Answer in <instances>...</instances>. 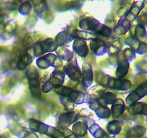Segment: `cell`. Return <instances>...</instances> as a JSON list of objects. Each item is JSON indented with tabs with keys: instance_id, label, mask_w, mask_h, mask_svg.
<instances>
[{
	"instance_id": "8fae6325",
	"label": "cell",
	"mask_w": 147,
	"mask_h": 138,
	"mask_svg": "<svg viewBox=\"0 0 147 138\" xmlns=\"http://www.w3.org/2000/svg\"><path fill=\"white\" fill-rule=\"evenodd\" d=\"M93 80V69L91 65L88 63H84L82 66V86L84 91H87L88 89L91 86Z\"/></svg>"
},
{
	"instance_id": "4fadbf2b",
	"label": "cell",
	"mask_w": 147,
	"mask_h": 138,
	"mask_svg": "<svg viewBox=\"0 0 147 138\" xmlns=\"http://www.w3.org/2000/svg\"><path fill=\"white\" fill-rule=\"evenodd\" d=\"M34 54L32 47H29L26 50L25 53L23 54V55L19 59L17 64V68L19 70H25L28 66L32 64L33 60H34Z\"/></svg>"
},
{
	"instance_id": "1f68e13d",
	"label": "cell",
	"mask_w": 147,
	"mask_h": 138,
	"mask_svg": "<svg viewBox=\"0 0 147 138\" xmlns=\"http://www.w3.org/2000/svg\"><path fill=\"white\" fill-rule=\"evenodd\" d=\"M60 101L63 104V106H64L66 112H74L73 110H74L75 108V103L71 100H70V99L66 97L60 96Z\"/></svg>"
},
{
	"instance_id": "8992f818",
	"label": "cell",
	"mask_w": 147,
	"mask_h": 138,
	"mask_svg": "<svg viewBox=\"0 0 147 138\" xmlns=\"http://www.w3.org/2000/svg\"><path fill=\"white\" fill-rule=\"evenodd\" d=\"M34 51V57H40L45 54L52 53V52L56 51L58 48V46L56 44L55 41L52 38H47L45 40L37 42L32 46Z\"/></svg>"
},
{
	"instance_id": "7402d4cb",
	"label": "cell",
	"mask_w": 147,
	"mask_h": 138,
	"mask_svg": "<svg viewBox=\"0 0 147 138\" xmlns=\"http://www.w3.org/2000/svg\"><path fill=\"white\" fill-rule=\"evenodd\" d=\"M98 101L103 106H107L112 104L116 99V95L112 92H101L98 94Z\"/></svg>"
},
{
	"instance_id": "f1b7e54d",
	"label": "cell",
	"mask_w": 147,
	"mask_h": 138,
	"mask_svg": "<svg viewBox=\"0 0 147 138\" xmlns=\"http://www.w3.org/2000/svg\"><path fill=\"white\" fill-rule=\"evenodd\" d=\"M108 132L113 135H119L120 133L121 130L122 128V123L119 120H113L111 121L108 123L107 126Z\"/></svg>"
},
{
	"instance_id": "52a82bcc",
	"label": "cell",
	"mask_w": 147,
	"mask_h": 138,
	"mask_svg": "<svg viewBox=\"0 0 147 138\" xmlns=\"http://www.w3.org/2000/svg\"><path fill=\"white\" fill-rule=\"evenodd\" d=\"M63 64V60L57 55L53 53H47L45 55L38 57L36 60V65L38 68L41 70H45L50 67L58 68L61 67Z\"/></svg>"
},
{
	"instance_id": "e575fe53",
	"label": "cell",
	"mask_w": 147,
	"mask_h": 138,
	"mask_svg": "<svg viewBox=\"0 0 147 138\" xmlns=\"http://www.w3.org/2000/svg\"><path fill=\"white\" fill-rule=\"evenodd\" d=\"M145 35H146V30L144 26L140 24L135 26V34L133 35L134 37L139 39V37H144Z\"/></svg>"
},
{
	"instance_id": "5b68a950",
	"label": "cell",
	"mask_w": 147,
	"mask_h": 138,
	"mask_svg": "<svg viewBox=\"0 0 147 138\" xmlns=\"http://www.w3.org/2000/svg\"><path fill=\"white\" fill-rule=\"evenodd\" d=\"M28 80L29 89L30 93L34 98H40L41 96V90L40 86V75L34 66L29 68L26 73Z\"/></svg>"
},
{
	"instance_id": "7c38bea8",
	"label": "cell",
	"mask_w": 147,
	"mask_h": 138,
	"mask_svg": "<svg viewBox=\"0 0 147 138\" xmlns=\"http://www.w3.org/2000/svg\"><path fill=\"white\" fill-rule=\"evenodd\" d=\"M147 95V81L142 83L140 86H138L133 92L130 93L127 96L126 99V103L129 105L136 103L138 101L140 100L144 96Z\"/></svg>"
},
{
	"instance_id": "d6986e66",
	"label": "cell",
	"mask_w": 147,
	"mask_h": 138,
	"mask_svg": "<svg viewBox=\"0 0 147 138\" xmlns=\"http://www.w3.org/2000/svg\"><path fill=\"white\" fill-rule=\"evenodd\" d=\"M131 26V22L126 17H121L115 27L113 33L119 36L123 35L130 30Z\"/></svg>"
},
{
	"instance_id": "484cf974",
	"label": "cell",
	"mask_w": 147,
	"mask_h": 138,
	"mask_svg": "<svg viewBox=\"0 0 147 138\" xmlns=\"http://www.w3.org/2000/svg\"><path fill=\"white\" fill-rule=\"evenodd\" d=\"M129 62L127 60H120L118 64L117 69L116 71V75L119 78H123L125 77L126 74L129 72Z\"/></svg>"
},
{
	"instance_id": "8d00e7d4",
	"label": "cell",
	"mask_w": 147,
	"mask_h": 138,
	"mask_svg": "<svg viewBox=\"0 0 147 138\" xmlns=\"http://www.w3.org/2000/svg\"><path fill=\"white\" fill-rule=\"evenodd\" d=\"M54 89V86L52 85V83L49 81V80H46L44 83H43L42 86V91L44 93H48L49 91H52Z\"/></svg>"
},
{
	"instance_id": "4dcf8cb0",
	"label": "cell",
	"mask_w": 147,
	"mask_h": 138,
	"mask_svg": "<svg viewBox=\"0 0 147 138\" xmlns=\"http://www.w3.org/2000/svg\"><path fill=\"white\" fill-rule=\"evenodd\" d=\"M95 112H96L98 117L100 118V119H108L111 115V109H109L107 106H103L101 105H100L95 110Z\"/></svg>"
},
{
	"instance_id": "836d02e7",
	"label": "cell",
	"mask_w": 147,
	"mask_h": 138,
	"mask_svg": "<svg viewBox=\"0 0 147 138\" xmlns=\"http://www.w3.org/2000/svg\"><path fill=\"white\" fill-rule=\"evenodd\" d=\"M122 53H123V59L129 62L133 60L135 58V55H136V53L133 50H131L130 47L125 49Z\"/></svg>"
},
{
	"instance_id": "e0dca14e",
	"label": "cell",
	"mask_w": 147,
	"mask_h": 138,
	"mask_svg": "<svg viewBox=\"0 0 147 138\" xmlns=\"http://www.w3.org/2000/svg\"><path fill=\"white\" fill-rule=\"evenodd\" d=\"M73 50L81 57H86L88 53V47L86 44V42L81 39L73 40Z\"/></svg>"
},
{
	"instance_id": "9c48e42d",
	"label": "cell",
	"mask_w": 147,
	"mask_h": 138,
	"mask_svg": "<svg viewBox=\"0 0 147 138\" xmlns=\"http://www.w3.org/2000/svg\"><path fill=\"white\" fill-rule=\"evenodd\" d=\"M79 114H78L75 112L63 113L59 116L58 119H57V126L60 129L65 130V129H67L70 125L77 122Z\"/></svg>"
},
{
	"instance_id": "603a6c76",
	"label": "cell",
	"mask_w": 147,
	"mask_h": 138,
	"mask_svg": "<svg viewBox=\"0 0 147 138\" xmlns=\"http://www.w3.org/2000/svg\"><path fill=\"white\" fill-rule=\"evenodd\" d=\"M125 110V103L121 99H116L112 103L111 115L114 118H118L121 116Z\"/></svg>"
},
{
	"instance_id": "ffe728a7",
	"label": "cell",
	"mask_w": 147,
	"mask_h": 138,
	"mask_svg": "<svg viewBox=\"0 0 147 138\" xmlns=\"http://www.w3.org/2000/svg\"><path fill=\"white\" fill-rule=\"evenodd\" d=\"M65 74L64 72L58 69H55L50 74L49 81L52 83L54 88L56 86H63L65 80Z\"/></svg>"
},
{
	"instance_id": "6da1fadb",
	"label": "cell",
	"mask_w": 147,
	"mask_h": 138,
	"mask_svg": "<svg viewBox=\"0 0 147 138\" xmlns=\"http://www.w3.org/2000/svg\"><path fill=\"white\" fill-rule=\"evenodd\" d=\"M79 27L83 31L90 32L95 33L96 35H101L106 37H110L113 32V30L110 27L100 23L93 17H80Z\"/></svg>"
},
{
	"instance_id": "3957f363",
	"label": "cell",
	"mask_w": 147,
	"mask_h": 138,
	"mask_svg": "<svg viewBox=\"0 0 147 138\" xmlns=\"http://www.w3.org/2000/svg\"><path fill=\"white\" fill-rule=\"evenodd\" d=\"M97 82L100 86L117 91H127L131 87V83L129 80L111 77L105 74L100 75Z\"/></svg>"
},
{
	"instance_id": "ac0fdd59",
	"label": "cell",
	"mask_w": 147,
	"mask_h": 138,
	"mask_svg": "<svg viewBox=\"0 0 147 138\" xmlns=\"http://www.w3.org/2000/svg\"><path fill=\"white\" fill-rule=\"evenodd\" d=\"M72 40H73V39L71 35V32L70 31V29L67 27L57 34L55 41L58 47H63L64 45L70 43Z\"/></svg>"
},
{
	"instance_id": "d4e9b609",
	"label": "cell",
	"mask_w": 147,
	"mask_h": 138,
	"mask_svg": "<svg viewBox=\"0 0 147 138\" xmlns=\"http://www.w3.org/2000/svg\"><path fill=\"white\" fill-rule=\"evenodd\" d=\"M33 9L36 14L41 18L45 16V13L48 11V7L45 1H33Z\"/></svg>"
},
{
	"instance_id": "5bb4252c",
	"label": "cell",
	"mask_w": 147,
	"mask_h": 138,
	"mask_svg": "<svg viewBox=\"0 0 147 138\" xmlns=\"http://www.w3.org/2000/svg\"><path fill=\"white\" fill-rule=\"evenodd\" d=\"M125 44L129 45L131 50L139 54H144L147 50V45L134 36H130L125 40Z\"/></svg>"
},
{
	"instance_id": "74e56055",
	"label": "cell",
	"mask_w": 147,
	"mask_h": 138,
	"mask_svg": "<svg viewBox=\"0 0 147 138\" xmlns=\"http://www.w3.org/2000/svg\"><path fill=\"white\" fill-rule=\"evenodd\" d=\"M63 134L64 138H79L78 137L75 135L74 134H73V132H72L71 131L68 129H65V130L63 131Z\"/></svg>"
},
{
	"instance_id": "83f0119b",
	"label": "cell",
	"mask_w": 147,
	"mask_h": 138,
	"mask_svg": "<svg viewBox=\"0 0 147 138\" xmlns=\"http://www.w3.org/2000/svg\"><path fill=\"white\" fill-rule=\"evenodd\" d=\"M87 126L84 122H78L77 121L73 124V134L77 137H83L87 133Z\"/></svg>"
},
{
	"instance_id": "4316f807",
	"label": "cell",
	"mask_w": 147,
	"mask_h": 138,
	"mask_svg": "<svg viewBox=\"0 0 147 138\" xmlns=\"http://www.w3.org/2000/svg\"><path fill=\"white\" fill-rule=\"evenodd\" d=\"M56 55L61 59L67 62H70L74 58V52L70 51L66 47H60L59 50H56Z\"/></svg>"
},
{
	"instance_id": "44dd1931",
	"label": "cell",
	"mask_w": 147,
	"mask_h": 138,
	"mask_svg": "<svg viewBox=\"0 0 147 138\" xmlns=\"http://www.w3.org/2000/svg\"><path fill=\"white\" fill-rule=\"evenodd\" d=\"M71 35L73 40L75 39H81L83 40H91L96 38V34L95 33L90 32L83 31V30H79L77 29H73L71 32Z\"/></svg>"
},
{
	"instance_id": "277c9868",
	"label": "cell",
	"mask_w": 147,
	"mask_h": 138,
	"mask_svg": "<svg viewBox=\"0 0 147 138\" xmlns=\"http://www.w3.org/2000/svg\"><path fill=\"white\" fill-rule=\"evenodd\" d=\"M30 129L33 132H39L42 135H46L52 138H63V132L57 128L46 124L40 121L34 119H30L27 121Z\"/></svg>"
},
{
	"instance_id": "cb8c5ba5",
	"label": "cell",
	"mask_w": 147,
	"mask_h": 138,
	"mask_svg": "<svg viewBox=\"0 0 147 138\" xmlns=\"http://www.w3.org/2000/svg\"><path fill=\"white\" fill-rule=\"evenodd\" d=\"M129 112L131 115L142 114L147 116V104L142 102H136L129 105Z\"/></svg>"
},
{
	"instance_id": "d6a6232c",
	"label": "cell",
	"mask_w": 147,
	"mask_h": 138,
	"mask_svg": "<svg viewBox=\"0 0 147 138\" xmlns=\"http://www.w3.org/2000/svg\"><path fill=\"white\" fill-rule=\"evenodd\" d=\"M32 5L30 4V1H25L22 3L18 8L20 14L24 16L29 15L32 12Z\"/></svg>"
},
{
	"instance_id": "2e32d148",
	"label": "cell",
	"mask_w": 147,
	"mask_h": 138,
	"mask_svg": "<svg viewBox=\"0 0 147 138\" xmlns=\"http://www.w3.org/2000/svg\"><path fill=\"white\" fill-rule=\"evenodd\" d=\"M144 7V1H134L131 7L129 9V11L127 12L124 17H126L131 22H132L138 17Z\"/></svg>"
},
{
	"instance_id": "7a4b0ae2",
	"label": "cell",
	"mask_w": 147,
	"mask_h": 138,
	"mask_svg": "<svg viewBox=\"0 0 147 138\" xmlns=\"http://www.w3.org/2000/svg\"><path fill=\"white\" fill-rule=\"evenodd\" d=\"M55 92L60 96L66 97L71 100L76 104H82L83 103H88L92 99L91 95L84 92H80L70 87L64 86H56L54 88Z\"/></svg>"
},
{
	"instance_id": "d590c367",
	"label": "cell",
	"mask_w": 147,
	"mask_h": 138,
	"mask_svg": "<svg viewBox=\"0 0 147 138\" xmlns=\"http://www.w3.org/2000/svg\"><path fill=\"white\" fill-rule=\"evenodd\" d=\"M17 136L20 138H38V136L36 135L35 132L27 130H22L19 132V135H17Z\"/></svg>"
},
{
	"instance_id": "ba28073f",
	"label": "cell",
	"mask_w": 147,
	"mask_h": 138,
	"mask_svg": "<svg viewBox=\"0 0 147 138\" xmlns=\"http://www.w3.org/2000/svg\"><path fill=\"white\" fill-rule=\"evenodd\" d=\"M65 74L67 75L70 80L74 81H80L82 78V71L78 64L77 59L74 58L72 61L68 62V63L64 66Z\"/></svg>"
},
{
	"instance_id": "9a60e30c",
	"label": "cell",
	"mask_w": 147,
	"mask_h": 138,
	"mask_svg": "<svg viewBox=\"0 0 147 138\" xmlns=\"http://www.w3.org/2000/svg\"><path fill=\"white\" fill-rule=\"evenodd\" d=\"M90 47L96 55L100 56L107 53L108 45L103 40L96 38L90 41Z\"/></svg>"
},
{
	"instance_id": "30bf717a",
	"label": "cell",
	"mask_w": 147,
	"mask_h": 138,
	"mask_svg": "<svg viewBox=\"0 0 147 138\" xmlns=\"http://www.w3.org/2000/svg\"><path fill=\"white\" fill-rule=\"evenodd\" d=\"M84 123L86 124L87 129L95 138H110L108 134L95 122L93 119L89 117H85Z\"/></svg>"
},
{
	"instance_id": "f546056e",
	"label": "cell",
	"mask_w": 147,
	"mask_h": 138,
	"mask_svg": "<svg viewBox=\"0 0 147 138\" xmlns=\"http://www.w3.org/2000/svg\"><path fill=\"white\" fill-rule=\"evenodd\" d=\"M121 49V46L120 43L119 41H114L113 43L108 45L107 53L110 57H114L120 53Z\"/></svg>"
}]
</instances>
